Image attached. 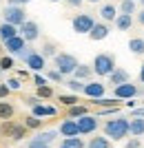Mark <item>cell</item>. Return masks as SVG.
<instances>
[{
	"mask_svg": "<svg viewBox=\"0 0 144 148\" xmlns=\"http://www.w3.org/2000/svg\"><path fill=\"white\" fill-rule=\"evenodd\" d=\"M129 135H131V119L122 117V115L109 119L104 124V137H109L111 142H122Z\"/></svg>",
	"mask_w": 144,
	"mask_h": 148,
	"instance_id": "6da1fadb",
	"label": "cell"
},
{
	"mask_svg": "<svg viewBox=\"0 0 144 148\" xmlns=\"http://www.w3.org/2000/svg\"><path fill=\"white\" fill-rule=\"evenodd\" d=\"M93 73L100 75V77H109V75L115 71V56L113 53H98V56L93 58Z\"/></svg>",
	"mask_w": 144,
	"mask_h": 148,
	"instance_id": "7a4b0ae2",
	"label": "cell"
},
{
	"mask_svg": "<svg viewBox=\"0 0 144 148\" xmlns=\"http://www.w3.org/2000/svg\"><path fill=\"white\" fill-rule=\"evenodd\" d=\"M53 66H56V71H60V73L67 77V75H73L75 73V69L80 66V62H78V58H75V56L60 51V53L53 58Z\"/></svg>",
	"mask_w": 144,
	"mask_h": 148,
	"instance_id": "3957f363",
	"label": "cell"
},
{
	"mask_svg": "<svg viewBox=\"0 0 144 148\" xmlns=\"http://www.w3.org/2000/svg\"><path fill=\"white\" fill-rule=\"evenodd\" d=\"M2 22H7V25H13V27H22L27 22V11L25 7H9L7 5L5 9H2Z\"/></svg>",
	"mask_w": 144,
	"mask_h": 148,
	"instance_id": "277c9868",
	"label": "cell"
},
{
	"mask_svg": "<svg viewBox=\"0 0 144 148\" xmlns=\"http://www.w3.org/2000/svg\"><path fill=\"white\" fill-rule=\"evenodd\" d=\"M71 27H73L75 33H91V29L95 27V20L91 13H78L73 20H71Z\"/></svg>",
	"mask_w": 144,
	"mask_h": 148,
	"instance_id": "5b68a950",
	"label": "cell"
},
{
	"mask_svg": "<svg viewBox=\"0 0 144 148\" xmlns=\"http://www.w3.org/2000/svg\"><path fill=\"white\" fill-rule=\"evenodd\" d=\"M140 93H142V88H140L138 84H133V82H126V84H122V86L113 88L115 99H133V97H138Z\"/></svg>",
	"mask_w": 144,
	"mask_h": 148,
	"instance_id": "8992f818",
	"label": "cell"
},
{
	"mask_svg": "<svg viewBox=\"0 0 144 148\" xmlns=\"http://www.w3.org/2000/svg\"><path fill=\"white\" fill-rule=\"evenodd\" d=\"M20 36L25 38V42H36L40 38V25L36 20H27L25 25L20 27Z\"/></svg>",
	"mask_w": 144,
	"mask_h": 148,
	"instance_id": "52a82bcc",
	"label": "cell"
},
{
	"mask_svg": "<svg viewBox=\"0 0 144 148\" xmlns=\"http://www.w3.org/2000/svg\"><path fill=\"white\" fill-rule=\"evenodd\" d=\"M78 130L80 135H91L98 130V115H84V117H78Z\"/></svg>",
	"mask_w": 144,
	"mask_h": 148,
	"instance_id": "ba28073f",
	"label": "cell"
},
{
	"mask_svg": "<svg viewBox=\"0 0 144 148\" xmlns=\"http://www.w3.org/2000/svg\"><path fill=\"white\" fill-rule=\"evenodd\" d=\"M104 91H107V86L100 84V82H87L82 93H84L87 97H91V99H102L104 97Z\"/></svg>",
	"mask_w": 144,
	"mask_h": 148,
	"instance_id": "9c48e42d",
	"label": "cell"
},
{
	"mask_svg": "<svg viewBox=\"0 0 144 148\" xmlns=\"http://www.w3.org/2000/svg\"><path fill=\"white\" fill-rule=\"evenodd\" d=\"M25 64L31 69V71H36V73H38V71H44V69H47V60L42 58V53H40V51H33L31 56L25 60Z\"/></svg>",
	"mask_w": 144,
	"mask_h": 148,
	"instance_id": "30bf717a",
	"label": "cell"
},
{
	"mask_svg": "<svg viewBox=\"0 0 144 148\" xmlns=\"http://www.w3.org/2000/svg\"><path fill=\"white\" fill-rule=\"evenodd\" d=\"M5 49H7V53H11V56H20V53L27 49V42H25L22 36H16L13 40L5 42Z\"/></svg>",
	"mask_w": 144,
	"mask_h": 148,
	"instance_id": "8fae6325",
	"label": "cell"
},
{
	"mask_svg": "<svg viewBox=\"0 0 144 148\" xmlns=\"http://www.w3.org/2000/svg\"><path fill=\"white\" fill-rule=\"evenodd\" d=\"M58 133L62 137H78L80 135V130H78V122L75 119H64L62 124H60V128H58Z\"/></svg>",
	"mask_w": 144,
	"mask_h": 148,
	"instance_id": "7c38bea8",
	"label": "cell"
},
{
	"mask_svg": "<svg viewBox=\"0 0 144 148\" xmlns=\"http://www.w3.org/2000/svg\"><path fill=\"white\" fill-rule=\"evenodd\" d=\"M109 82L113 84V88L115 86H122V84H126V82H131V75H129V71L126 69H115L111 75H109Z\"/></svg>",
	"mask_w": 144,
	"mask_h": 148,
	"instance_id": "4fadbf2b",
	"label": "cell"
},
{
	"mask_svg": "<svg viewBox=\"0 0 144 148\" xmlns=\"http://www.w3.org/2000/svg\"><path fill=\"white\" fill-rule=\"evenodd\" d=\"M111 33V29H109L107 22H95V27L91 29V33H89V38L93 40V42H100V40H104V38Z\"/></svg>",
	"mask_w": 144,
	"mask_h": 148,
	"instance_id": "5bb4252c",
	"label": "cell"
},
{
	"mask_svg": "<svg viewBox=\"0 0 144 148\" xmlns=\"http://www.w3.org/2000/svg\"><path fill=\"white\" fill-rule=\"evenodd\" d=\"M118 11H120V9L113 5V2H107V5L100 7V18L104 20V22H115V18L120 16Z\"/></svg>",
	"mask_w": 144,
	"mask_h": 148,
	"instance_id": "9a60e30c",
	"label": "cell"
},
{
	"mask_svg": "<svg viewBox=\"0 0 144 148\" xmlns=\"http://www.w3.org/2000/svg\"><path fill=\"white\" fill-rule=\"evenodd\" d=\"M16 36H20L18 27L7 25V22H0V40H2V42H9V40H13Z\"/></svg>",
	"mask_w": 144,
	"mask_h": 148,
	"instance_id": "2e32d148",
	"label": "cell"
},
{
	"mask_svg": "<svg viewBox=\"0 0 144 148\" xmlns=\"http://www.w3.org/2000/svg\"><path fill=\"white\" fill-rule=\"evenodd\" d=\"M91 75H93V66H91V64H80V66L75 69L73 77H75V80H80V82H89V80H91Z\"/></svg>",
	"mask_w": 144,
	"mask_h": 148,
	"instance_id": "e0dca14e",
	"label": "cell"
},
{
	"mask_svg": "<svg viewBox=\"0 0 144 148\" xmlns=\"http://www.w3.org/2000/svg\"><path fill=\"white\" fill-rule=\"evenodd\" d=\"M31 115H36V117H53L56 115V108L53 106H47V104H38L31 108Z\"/></svg>",
	"mask_w": 144,
	"mask_h": 148,
	"instance_id": "ac0fdd59",
	"label": "cell"
},
{
	"mask_svg": "<svg viewBox=\"0 0 144 148\" xmlns=\"http://www.w3.org/2000/svg\"><path fill=\"white\" fill-rule=\"evenodd\" d=\"M2 130H5V133H9L13 139H22V137H25V130H27V128H25V126H13L11 122H5Z\"/></svg>",
	"mask_w": 144,
	"mask_h": 148,
	"instance_id": "d6986e66",
	"label": "cell"
},
{
	"mask_svg": "<svg viewBox=\"0 0 144 148\" xmlns=\"http://www.w3.org/2000/svg\"><path fill=\"white\" fill-rule=\"evenodd\" d=\"M87 148H113V144H111V139H109V137L95 135V137H91V139H89Z\"/></svg>",
	"mask_w": 144,
	"mask_h": 148,
	"instance_id": "ffe728a7",
	"label": "cell"
},
{
	"mask_svg": "<svg viewBox=\"0 0 144 148\" xmlns=\"http://www.w3.org/2000/svg\"><path fill=\"white\" fill-rule=\"evenodd\" d=\"M113 25L118 27V31H129L133 27V16H124V13H120Z\"/></svg>",
	"mask_w": 144,
	"mask_h": 148,
	"instance_id": "44dd1931",
	"label": "cell"
},
{
	"mask_svg": "<svg viewBox=\"0 0 144 148\" xmlns=\"http://www.w3.org/2000/svg\"><path fill=\"white\" fill-rule=\"evenodd\" d=\"M129 51L133 56H144V38H131L129 40Z\"/></svg>",
	"mask_w": 144,
	"mask_h": 148,
	"instance_id": "7402d4cb",
	"label": "cell"
},
{
	"mask_svg": "<svg viewBox=\"0 0 144 148\" xmlns=\"http://www.w3.org/2000/svg\"><path fill=\"white\" fill-rule=\"evenodd\" d=\"M118 9H120V13H124V16H133V13H138V2H135V0H122Z\"/></svg>",
	"mask_w": 144,
	"mask_h": 148,
	"instance_id": "603a6c76",
	"label": "cell"
},
{
	"mask_svg": "<svg viewBox=\"0 0 144 148\" xmlns=\"http://www.w3.org/2000/svg\"><path fill=\"white\" fill-rule=\"evenodd\" d=\"M144 135V117H131V137Z\"/></svg>",
	"mask_w": 144,
	"mask_h": 148,
	"instance_id": "cb8c5ba5",
	"label": "cell"
},
{
	"mask_svg": "<svg viewBox=\"0 0 144 148\" xmlns=\"http://www.w3.org/2000/svg\"><path fill=\"white\" fill-rule=\"evenodd\" d=\"M58 148H87V144L82 142L80 137H64Z\"/></svg>",
	"mask_w": 144,
	"mask_h": 148,
	"instance_id": "d4e9b609",
	"label": "cell"
},
{
	"mask_svg": "<svg viewBox=\"0 0 144 148\" xmlns=\"http://www.w3.org/2000/svg\"><path fill=\"white\" fill-rule=\"evenodd\" d=\"M40 53H42V58L47 60V58H56L58 53H60V51H58V44H56V42L47 40V42L42 44V51H40Z\"/></svg>",
	"mask_w": 144,
	"mask_h": 148,
	"instance_id": "484cf974",
	"label": "cell"
},
{
	"mask_svg": "<svg viewBox=\"0 0 144 148\" xmlns=\"http://www.w3.org/2000/svg\"><path fill=\"white\" fill-rule=\"evenodd\" d=\"M13 113H16L13 104H9V102H0V119H2V122H9V119L13 117Z\"/></svg>",
	"mask_w": 144,
	"mask_h": 148,
	"instance_id": "4316f807",
	"label": "cell"
},
{
	"mask_svg": "<svg viewBox=\"0 0 144 148\" xmlns=\"http://www.w3.org/2000/svg\"><path fill=\"white\" fill-rule=\"evenodd\" d=\"M84 115H89V113H87V108H84V106H80V104H75V106H71V108H69V117H71V119L84 117Z\"/></svg>",
	"mask_w": 144,
	"mask_h": 148,
	"instance_id": "83f0119b",
	"label": "cell"
},
{
	"mask_svg": "<svg viewBox=\"0 0 144 148\" xmlns=\"http://www.w3.org/2000/svg\"><path fill=\"white\" fill-rule=\"evenodd\" d=\"M42 126V119L40 117H36V115H29V117H25V128H40Z\"/></svg>",
	"mask_w": 144,
	"mask_h": 148,
	"instance_id": "f1b7e54d",
	"label": "cell"
},
{
	"mask_svg": "<svg viewBox=\"0 0 144 148\" xmlns=\"http://www.w3.org/2000/svg\"><path fill=\"white\" fill-rule=\"evenodd\" d=\"M58 102L71 108V106H75V104H78V95H58Z\"/></svg>",
	"mask_w": 144,
	"mask_h": 148,
	"instance_id": "f546056e",
	"label": "cell"
},
{
	"mask_svg": "<svg viewBox=\"0 0 144 148\" xmlns=\"http://www.w3.org/2000/svg\"><path fill=\"white\" fill-rule=\"evenodd\" d=\"M67 86H69V91H73V93H82V91H84V82L71 77V80L67 82Z\"/></svg>",
	"mask_w": 144,
	"mask_h": 148,
	"instance_id": "4dcf8cb0",
	"label": "cell"
},
{
	"mask_svg": "<svg viewBox=\"0 0 144 148\" xmlns=\"http://www.w3.org/2000/svg\"><path fill=\"white\" fill-rule=\"evenodd\" d=\"M58 135H60V133H58V130H44V133H40V135H36V137H40V139H42V142L51 144V142H53V139H56Z\"/></svg>",
	"mask_w": 144,
	"mask_h": 148,
	"instance_id": "1f68e13d",
	"label": "cell"
},
{
	"mask_svg": "<svg viewBox=\"0 0 144 148\" xmlns=\"http://www.w3.org/2000/svg\"><path fill=\"white\" fill-rule=\"evenodd\" d=\"M27 148H51V144L42 142L40 137H33V139H29V144H27Z\"/></svg>",
	"mask_w": 144,
	"mask_h": 148,
	"instance_id": "d6a6232c",
	"label": "cell"
},
{
	"mask_svg": "<svg viewBox=\"0 0 144 148\" xmlns=\"http://www.w3.org/2000/svg\"><path fill=\"white\" fill-rule=\"evenodd\" d=\"M47 80H51V82H62L64 75L60 73V71H56V69H49V71H47Z\"/></svg>",
	"mask_w": 144,
	"mask_h": 148,
	"instance_id": "836d02e7",
	"label": "cell"
},
{
	"mask_svg": "<svg viewBox=\"0 0 144 148\" xmlns=\"http://www.w3.org/2000/svg\"><path fill=\"white\" fill-rule=\"evenodd\" d=\"M36 97H40V99H49V97H53V91H51V86H40L38 88V95Z\"/></svg>",
	"mask_w": 144,
	"mask_h": 148,
	"instance_id": "e575fe53",
	"label": "cell"
},
{
	"mask_svg": "<svg viewBox=\"0 0 144 148\" xmlns=\"http://www.w3.org/2000/svg\"><path fill=\"white\" fill-rule=\"evenodd\" d=\"M144 144H142V139L140 137H131V139H126V144H124V148H142Z\"/></svg>",
	"mask_w": 144,
	"mask_h": 148,
	"instance_id": "d590c367",
	"label": "cell"
},
{
	"mask_svg": "<svg viewBox=\"0 0 144 148\" xmlns=\"http://www.w3.org/2000/svg\"><path fill=\"white\" fill-rule=\"evenodd\" d=\"M7 86L11 88V91H20L22 82H20V77H9V80H7Z\"/></svg>",
	"mask_w": 144,
	"mask_h": 148,
	"instance_id": "8d00e7d4",
	"label": "cell"
},
{
	"mask_svg": "<svg viewBox=\"0 0 144 148\" xmlns=\"http://www.w3.org/2000/svg\"><path fill=\"white\" fill-rule=\"evenodd\" d=\"M0 69L2 71H9V69H13V58H0Z\"/></svg>",
	"mask_w": 144,
	"mask_h": 148,
	"instance_id": "74e56055",
	"label": "cell"
},
{
	"mask_svg": "<svg viewBox=\"0 0 144 148\" xmlns=\"http://www.w3.org/2000/svg\"><path fill=\"white\" fill-rule=\"evenodd\" d=\"M9 2V7H25L27 2H31V0H7Z\"/></svg>",
	"mask_w": 144,
	"mask_h": 148,
	"instance_id": "f35d334b",
	"label": "cell"
},
{
	"mask_svg": "<svg viewBox=\"0 0 144 148\" xmlns=\"http://www.w3.org/2000/svg\"><path fill=\"white\" fill-rule=\"evenodd\" d=\"M9 93H11V88L7 86V82H5V84H0V99H2V97H7Z\"/></svg>",
	"mask_w": 144,
	"mask_h": 148,
	"instance_id": "ab89813d",
	"label": "cell"
},
{
	"mask_svg": "<svg viewBox=\"0 0 144 148\" xmlns=\"http://www.w3.org/2000/svg\"><path fill=\"white\" fill-rule=\"evenodd\" d=\"M33 82H36L38 88H40V86H47V80H44L42 75H36V77H33Z\"/></svg>",
	"mask_w": 144,
	"mask_h": 148,
	"instance_id": "60d3db41",
	"label": "cell"
},
{
	"mask_svg": "<svg viewBox=\"0 0 144 148\" xmlns=\"http://www.w3.org/2000/svg\"><path fill=\"white\" fill-rule=\"evenodd\" d=\"M67 2V7H80L82 2H87V0H64Z\"/></svg>",
	"mask_w": 144,
	"mask_h": 148,
	"instance_id": "b9f144b4",
	"label": "cell"
},
{
	"mask_svg": "<svg viewBox=\"0 0 144 148\" xmlns=\"http://www.w3.org/2000/svg\"><path fill=\"white\" fill-rule=\"evenodd\" d=\"M131 117H144V106H142V108H133Z\"/></svg>",
	"mask_w": 144,
	"mask_h": 148,
	"instance_id": "7bdbcfd3",
	"label": "cell"
},
{
	"mask_svg": "<svg viewBox=\"0 0 144 148\" xmlns=\"http://www.w3.org/2000/svg\"><path fill=\"white\" fill-rule=\"evenodd\" d=\"M135 20H138V25H142V27H144V9H140V11H138Z\"/></svg>",
	"mask_w": 144,
	"mask_h": 148,
	"instance_id": "ee69618b",
	"label": "cell"
},
{
	"mask_svg": "<svg viewBox=\"0 0 144 148\" xmlns=\"http://www.w3.org/2000/svg\"><path fill=\"white\" fill-rule=\"evenodd\" d=\"M140 82L144 84V64H142V69H140Z\"/></svg>",
	"mask_w": 144,
	"mask_h": 148,
	"instance_id": "f6af8a7d",
	"label": "cell"
},
{
	"mask_svg": "<svg viewBox=\"0 0 144 148\" xmlns=\"http://www.w3.org/2000/svg\"><path fill=\"white\" fill-rule=\"evenodd\" d=\"M87 2H91V5H98V2H100V0H87Z\"/></svg>",
	"mask_w": 144,
	"mask_h": 148,
	"instance_id": "bcb514c9",
	"label": "cell"
},
{
	"mask_svg": "<svg viewBox=\"0 0 144 148\" xmlns=\"http://www.w3.org/2000/svg\"><path fill=\"white\" fill-rule=\"evenodd\" d=\"M138 2H140V7H142V9H144V0H138Z\"/></svg>",
	"mask_w": 144,
	"mask_h": 148,
	"instance_id": "7dc6e473",
	"label": "cell"
},
{
	"mask_svg": "<svg viewBox=\"0 0 144 148\" xmlns=\"http://www.w3.org/2000/svg\"><path fill=\"white\" fill-rule=\"evenodd\" d=\"M49 2H60V0H49Z\"/></svg>",
	"mask_w": 144,
	"mask_h": 148,
	"instance_id": "c3c4849f",
	"label": "cell"
},
{
	"mask_svg": "<svg viewBox=\"0 0 144 148\" xmlns=\"http://www.w3.org/2000/svg\"><path fill=\"white\" fill-rule=\"evenodd\" d=\"M0 71H2V69H0Z\"/></svg>",
	"mask_w": 144,
	"mask_h": 148,
	"instance_id": "681fc988",
	"label": "cell"
},
{
	"mask_svg": "<svg viewBox=\"0 0 144 148\" xmlns=\"http://www.w3.org/2000/svg\"><path fill=\"white\" fill-rule=\"evenodd\" d=\"M135 2H138V0H135Z\"/></svg>",
	"mask_w": 144,
	"mask_h": 148,
	"instance_id": "f907efd6",
	"label": "cell"
},
{
	"mask_svg": "<svg viewBox=\"0 0 144 148\" xmlns=\"http://www.w3.org/2000/svg\"><path fill=\"white\" fill-rule=\"evenodd\" d=\"M142 148H144V146H142Z\"/></svg>",
	"mask_w": 144,
	"mask_h": 148,
	"instance_id": "816d5d0a",
	"label": "cell"
}]
</instances>
